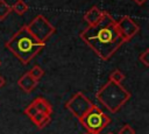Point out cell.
<instances>
[{"instance_id":"6da1fadb","label":"cell","mask_w":149,"mask_h":134,"mask_svg":"<svg viewBox=\"0 0 149 134\" xmlns=\"http://www.w3.org/2000/svg\"><path fill=\"white\" fill-rule=\"evenodd\" d=\"M79 37L101 61H108L126 43L116 29L114 17L106 10L102 19L94 26H87Z\"/></svg>"},{"instance_id":"7a4b0ae2","label":"cell","mask_w":149,"mask_h":134,"mask_svg":"<svg viewBox=\"0 0 149 134\" xmlns=\"http://www.w3.org/2000/svg\"><path fill=\"white\" fill-rule=\"evenodd\" d=\"M5 47L22 64H28L36 55L42 51V49L45 47V43L36 40L24 24L16 33H14L9 40L6 41Z\"/></svg>"},{"instance_id":"3957f363","label":"cell","mask_w":149,"mask_h":134,"mask_svg":"<svg viewBox=\"0 0 149 134\" xmlns=\"http://www.w3.org/2000/svg\"><path fill=\"white\" fill-rule=\"evenodd\" d=\"M130 92H128L121 84L108 80L97 91V99L111 113H116L129 99Z\"/></svg>"},{"instance_id":"277c9868","label":"cell","mask_w":149,"mask_h":134,"mask_svg":"<svg viewBox=\"0 0 149 134\" xmlns=\"http://www.w3.org/2000/svg\"><path fill=\"white\" fill-rule=\"evenodd\" d=\"M81 126L86 129L88 133H101L102 129H105L111 124V118L105 114L100 107L97 105H93L80 119H78Z\"/></svg>"},{"instance_id":"5b68a950","label":"cell","mask_w":149,"mask_h":134,"mask_svg":"<svg viewBox=\"0 0 149 134\" xmlns=\"http://www.w3.org/2000/svg\"><path fill=\"white\" fill-rule=\"evenodd\" d=\"M27 26V29L29 33L38 41L47 43V40H49L56 31V28L45 19L42 14H38L35 16Z\"/></svg>"},{"instance_id":"8992f818","label":"cell","mask_w":149,"mask_h":134,"mask_svg":"<svg viewBox=\"0 0 149 134\" xmlns=\"http://www.w3.org/2000/svg\"><path fill=\"white\" fill-rule=\"evenodd\" d=\"M94 104L83 93V92H76L65 104V108L69 110L72 115H74L77 119H80Z\"/></svg>"},{"instance_id":"52a82bcc","label":"cell","mask_w":149,"mask_h":134,"mask_svg":"<svg viewBox=\"0 0 149 134\" xmlns=\"http://www.w3.org/2000/svg\"><path fill=\"white\" fill-rule=\"evenodd\" d=\"M115 23H116V29L125 42H129L140 30L137 23L128 15L121 16L119 21H115Z\"/></svg>"},{"instance_id":"ba28073f","label":"cell","mask_w":149,"mask_h":134,"mask_svg":"<svg viewBox=\"0 0 149 134\" xmlns=\"http://www.w3.org/2000/svg\"><path fill=\"white\" fill-rule=\"evenodd\" d=\"M104 14H105V10H101V9H99L97 6H93V7H91V8L84 14L83 20H84L85 22H87L88 26H94V24H97V23L102 19Z\"/></svg>"},{"instance_id":"9c48e42d","label":"cell","mask_w":149,"mask_h":134,"mask_svg":"<svg viewBox=\"0 0 149 134\" xmlns=\"http://www.w3.org/2000/svg\"><path fill=\"white\" fill-rule=\"evenodd\" d=\"M17 85L20 86V89H22L24 92L30 93L31 91H34L36 89V86L38 85V80H36L35 78H33L28 72H26L24 75H22L19 80H17Z\"/></svg>"},{"instance_id":"30bf717a","label":"cell","mask_w":149,"mask_h":134,"mask_svg":"<svg viewBox=\"0 0 149 134\" xmlns=\"http://www.w3.org/2000/svg\"><path fill=\"white\" fill-rule=\"evenodd\" d=\"M31 104L34 105V107L36 108L37 112H41V113H44V114H48V115H51L52 113V106L51 104L43 97H37L35 98Z\"/></svg>"},{"instance_id":"8fae6325","label":"cell","mask_w":149,"mask_h":134,"mask_svg":"<svg viewBox=\"0 0 149 134\" xmlns=\"http://www.w3.org/2000/svg\"><path fill=\"white\" fill-rule=\"evenodd\" d=\"M30 120L33 121V124H34L38 129H43L47 125L50 124V121H51V115H48V114L37 112V113H35L33 117H30Z\"/></svg>"},{"instance_id":"7c38bea8","label":"cell","mask_w":149,"mask_h":134,"mask_svg":"<svg viewBox=\"0 0 149 134\" xmlns=\"http://www.w3.org/2000/svg\"><path fill=\"white\" fill-rule=\"evenodd\" d=\"M12 7V12L16 13L17 15H23L28 12V5L23 0H16Z\"/></svg>"},{"instance_id":"4fadbf2b","label":"cell","mask_w":149,"mask_h":134,"mask_svg":"<svg viewBox=\"0 0 149 134\" xmlns=\"http://www.w3.org/2000/svg\"><path fill=\"white\" fill-rule=\"evenodd\" d=\"M125 75L123 72H121L119 69H114L111 73H109V77H108V80L113 82V83H116V84H121L125 79Z\"/></svg>"},{"instance_id":"5bb4252c","label":"cell","mask_w":149,"mask_h":134,"mask_svg":"<svg viewBox=\"0 0 149 134\" xmlns=\"http://www.w3.org/2000/svg\"><path fill=\"white\" fill-rule=\"evenodd\" d=\"M10 12H12L10 5H8L6 0H0V21H3L9 15Z\"/></svg>"},{"instance_id":"9a60e30c","label":"cell","mask_w":149,"mask_h":134,"mask_svg":"<svg viewBox=\"0 0 149 134\" xmlns=\"http://www.w3.org/2000/svg\"><path fill=\"white\" fill-rule=\"evenodd\" d=\"M28 73H29L33 78H35L36 80H40V79L43 77V75H44V70H43L40 65H34V66L28 71Z\"/></svg>"},{"instance_id":"2e32d148","label":"cell","mask_w":149,"mask_h":134,"mask_svg":"<svg viewBox=\"0 0 149 134\" xmlns=\"http://www.w3.org/2000/svg\"><path fill=\"white\" fill-rule=\"evenodd\" d=\"M139 61L147 68L149 66V49H146L144 51H142L139 55Z\"/></svg>"},{"instance_id":"e0dca14e","label":"cell","mask_w":149,"mask_h":134,"mask_svg":"<svg viewBox=\"0 0 149 134\" xmlns=\"http://www.w3.org/2000/svg\"><path fill=\"white\" fill-rule=\"evenodd\" d=\"M119 134H135V129L130 125L126 124L119 129Z\"/></svg>"},{"instance_id":"ac0fdd59","label":"cell","mask_w":149,"mask_h":134,"mask_svg":"<svg viewBox=\"0 0 149 134\" xmlns=\"http://www.w3.org/2000/svg\"><path fill=\"white\" fill-rule=\"evenodd\" d=\"M5 84H6V79H5V77H2V76L0 75V89L3 87Z\"/></svg>"},{"instance_id":"d6986e66","label":"cell","mask_w":149,"mask_h":134,"mask_svg":"<svg viewBox=\"0 0 149 134\" xmlns=\"http://www.w3.org/2000/svg\"><path fill=\"white\" fill-rule=\"evenodd\" d=\"M133 1H134L137 6H142V5H144V3H146V1H147V0H133Z\"/></svg>"},{"instance_id":"ffe728a7","label":"cell","mask_w":149,"mask_h":134,"mask_svg":"<svg viewBox=\"0 0 149 134\" xmlns=\"http://www.w3.org/2000/svg\"><path fill=\"white\" fill-rule=\"evenodd\" d=\"M84 134H92V133H88V132H86V133H84Z\"/></svg>"},{"instance_id":"44dd1931","label":"cell","mask_w":149,"mask_h":134,"mask_svg":"<svg viewBox=\"0 0 149 134\" xmlns=\"http://www.w3.org/2000/svg\"><path fill=\"white\" fill-rule=\"evenodd\" d=\"M1 64H2V62H1V59H0V66H1Z\"/></svg>"},{"instance_id":"7402d4cb","label":"cell","mask_w":149,"mask_h":134,"mask_svg":"<svg viewBox=\"0 0 149 134\" xmlns=\"http://www.w3.org/2000/svg\"><path fill=\"white\" fill-rule=\"evenodd\" d=\"M107 134H113V133H107Z\"/></svg>"},{"instance_id":"603a6c76","label":"cell","mask_w":149,"mask_h":134,"mask_svg":"<svg viewBox=\"0 0 149 134\" xmlns=\"http://www.w3.org/2000/svg\"><path fill=\"white\" fill-rule=\"evenodd\" d=\"M92 134H93V133H92ZM95 134H100V133H95Z\"/></svg>"}]
</instances>
